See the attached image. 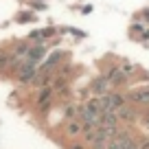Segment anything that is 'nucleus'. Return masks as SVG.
Instances as JSON below:
<instances>
[{
	"label": "nucleus",
	"mask_w": 149,
	"mask_h": 149,
	"mask_svg": "<svg viewBox=\"0 0 149 149\" xmlns=\"http://www.w3.org/2000/svg\"><path fill=\"white\" fill-rule=\"evenodd\" d=\"M99 103H101V110L103 112H116L118 107L125 103V97L121 92H107L103 97H99Z\"/></svg>",
	"instance_id": "nucleus-2"
},
{
	"label": "nucleus",
	"mask_w": 149,
	"mask_h": 149,
	"mask_svg": "<svg viewBox=\"0 0 149 149\" xmlns=\"http://www.w3.org/2000/svg\"><path fill=\"white\" fill-rule=\"evenodd\" d=\"M112 88H114V86L110 84V79H107L105 74H99V77H94L92 84H90V92H92L94 97H103V94L112 92Z\"/></svg>",
	"instance_id": "nucleus-4"
},
{
	"label": "nucleus",
	"mask_w": 149,
	"mask_h": 149,
	"mask_svg": "<svg viewBox=\"0 0 149 149\" xmlns=\"http://www.w3.org/2000/svg\"><path fill=\"white\" fill-rule=\"evenodd\" d=\"M116 116H118V121L134 123L136 118H138V110H134V105H127V103H123V105L116 110Z\"/></svg>",
	"instance_id": "nucleus-7"
},
{
	"label": "nucleus",
	"mask_w": 149,
	"mask_h": 149,
	"mask_svg": "<svg viewBox=\"0 0 149 149\" xmlns=\"http://www.w3.org/2000/svg\"><path fill=\"white\" fill-rule=\"evenodd\" d=\"M70 149H84V147H70Z\"/></svg>",
	"instance_id": "nucleus-11"
},
{
	"label": "nucleus",
	"mask_w": 149,
	"mask_h": 149,
	"mask_svg": "<svg viewBox=\"0 0 149 149\" xmlns=\"http://www.w3.org/2000/svg\"><path fill=\"white\" fill-rule=\"evenodd\" d=\"M90 149H107V140H94Z\"/></svg>",
	"instance_id": "nucleus-9"
},
{
	"label": "nucleus",
	"mask_w": 149,
	"mask_h": 149,
	"mask_svg": "<svg viewBox=\"0 0 149 149\" xmlns=\"http://www.w3.org/2000/svg\"><path fill=\"white\" fill-rule=\"evenodd\" d=\"M81 132V123H68V134H79Z\"/></svg>",
	"instance_id": "nucleus-8"
},
{
	"label": "nucleus",
	"mask_w": 149,
	"mask_h": 149,
	"mask_svg": "<svg viewBox=\"0 0 149 149\" xmlns=\"http://www.w3.org/2000/svg\"><path fill=\"white\" fill-rule=\"evenodd\" d=\"M127 101L134 105H149V86L147 88H136L132 92H127Z\"/></svg>",
	"instance_id": "nucleus-6"
},
{
	"label": "nucleus",
	"mask_w": 149,
	"mask_h": 149,
	"mask_svg": "<svg viewBox=\"0 0 149 149\" xmlns=\"http://www.w3.org/2000/svg\"><path fill=\"white\" fill-rule=\"evenodd\" d=\"M37 74V66L35 64H29V61H22V64L15 68V77H18L20 84H31Z\"/></svg>",
	"instance_id": "nucleus-3"
},
{
	"label": "nucleus",
	"mask_w": 149,
	"mask_h": 149,
	"mask_svg": "<svg viewBox=\"0 0 149 149\" xmlns=\"http://www.w3.org/2000/svg\"><path fill=\"white\" fill-rule=\"evenodd\" d=\"M143 15H145V18H147V20H149V9H147V11H145V13H143Z\"/></svg>",
	"instance_id": "nucleus-10"
},
{
	"label": "nucleus",
	"mask_w": 149,
	"mask_h": 149,
	"mask_svg": "<svg viewBox=\"0 0 149 149\" xmlns=\"http://www.w3.org/2000/svg\"><path fill=\"white\" fill-rule=\"evenodd\" d=\"M138 140L130 134V132H116L107 140V149H134Z\"/></svg>",
	"instance_id": "nucleus-1"
},
{
	"label": "nucleus",
	"mask_w": 149,
	"mask_h": 149,
	"mask_svg": "<svg viewBox=\"0 0 149 149\" xmlns=\"http://www.w3.org/2000/svg\"><path fill=\"white\" fill-rule=\"evenodd\" d=\"M44 59H46V46H44V44H35V46H31L29 53H26V57H24V61L35 64V66H40Z\"/></svg>",
	"instance_id": "nucleus-5"
}]
</instances>
